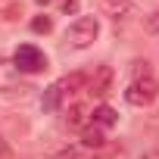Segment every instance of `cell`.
I'll list each match as a JSON object with an SVG mask.
<instances>
[{
    "label": "cell",
    "mask_w": 159,
    "mask_h": 159,
    "mask_svg": "<svg viewBox=\"0 0 159 159\" xmlns=\"http://www.w3.org/2000/svg\"><path fill=\"white\" fill-rule=\"evenodd\" d=\"M50 28H53V19H50V16H38V19L31 22V31H38V34H47Z\"/></svg>",
    "instance_id": "9"
},
{
    "label": "cell",
    "mask_w": 159,
    "mask_h": 159,
    "mask_svg": "<svg viewBox=\"0 0 159 159\" xmlns=\"http://www.w3.org/2000/svg\"><path fill=\"white\" fill-rule=\"evenodd\" d=\"M97 34H100L97 16H81V19H75V22L66 28V41H69V47H75V50L91 47V44L97 41Z\"/></svg>",
    "instance_id": "2"
},
{
    "label": "cell",
    "mask_w": 159,
    "mask_h": 159,
    "mask_svg": "<svg viewBox=\"0 0 159 159\" xmlns=\"http://www.w3.org/2000/svg\"><path fill=\"white\" fill-rule=\"evenodd\" d=\"M38 3H41V7H44V3H50V0H38Z\"/></svg>",
    "instance_id": "13"
},
{
    "label": "cell",
    "mask_w": 159,
    "mask_h": 159,
    "mask_svg": "<svg viewBox=\"0 0 159 159\" xmlns=\"http://www.w3.org/2000/svg\"><path fill=\"white\" fill-rule=\"evenodd\" d=\"M13 62H16V69L25 72V75H38V72L47 69V56H44V50L34 47V44H19L16 53H13Z\"/></svg>",
    "instance_id": "4"
},
{
    "label": "cell",
    "mask_w": 159,
    "mask_h": 159,
    "mask_svg": "<svg viewBox=\"0 0 159 159\" xmlns=\"http://www.w3.org/2000/svg\"><path fill=\"white\" fill-rule=\"evenodd\" d=\"M81 84H84V75H69V78H59V81H53V84L44 91V97H41L44 112H56V109L62 106V100H66L75 88H81Z\"/></svg>",
    "instance_id": "3"
},
{
    "label": "cell",
    "mask_w": 159,
    "mask_h": 159,
    "mask_svg": "<svg viewBox=\"0 0 159 159\" xmlns=\"http://www.w3.org/2000/svg\"><path fill=\"white\" fill-rule=\"evenodd\" d=\"M137 72V78L125 88V100L131 103V106H150L153 100H156V94H159V84H156V78L143 69H134Z\"/></svg>",
    "instance_id": "1"
},
{
    "label": "cell",
    "mask_w": 159,
    "mask_h": 159,
    "mask_svg": "<svg viewBox=\"0 0 159 159\" xmlns=\"http://www.w3.org/2000/svg\"><path fill=\"white\" fill-rule=\"evenodd\" d=\"M100 7H103L106 16H112V19L119 22V19H125V16L131 13V0H100Z\"/></svg>",
    "instance_id": "6"
},
{
    "label": "cell",
    "mask_w": 159,
    "mask_h": 159,
    "mask_svg": "<svg viewBox=\"0 0 159 159\" xmlns=\"http://www.w3.org/2000/svg\"><path fill=\"white\" fill-rule=\"evenodd\" d=\"M66 122H69V125H81V122H84V109H81V106H75V109L66 116Z\"/></svg>",
    "instance_id": "11"
},
{
    "label": "cell",
    "mask_w": 159,
    "mask_h": 159,
    "mask_svg": "<svg viewBox=\"0 0 159 159\" xmlns=\"http://www.w3.org/2000/svg\"><path fill=\"white\" fill-rule=\"evenodd\" d=\"M143 28H147L150 34H159V10H153V13L143 19Z\"/></svg>",
    "instance_id": "10"
},
{
    "label": "cell",
    "mask_w": 159,
    "mask_h": 159,
    "mask_svg": "<svg viewBox=\"0 0 159 159\" xmlns=\"http://www.w3.org/2000/svg\"><path fill=\"white\" fill-rule=\"evenodd\" d=\"M81 143H84V147H91V150H100V147L106 143V137H103V128H97V125H88V128L81 131Z\"/></svg>",
    "instance_id": "7"
},
{
    "label": "cell",
    "mask_w": 159,
    "mask_h": 159,
    "mask_svg": "<svg viewBox=\"0 0 159 159\" xmlns=\"http://www.w3.org/2000/svg\"><path fill=\"white\" fill-rule=\"evenodd\" d=\"M140 159H159V150H150L147 156H140Z\"/></svg>",
    "instance_id": "12"
},
{
    "label": "cell",
    "mask_w": 159,
    "mask_h": 159,
    "mask_svg": "<svg viewBox=\"0 0 159 159\" xmlns=\"http://www.w3.org/2000/svg\"><path fill=\"white\" fill-rule=\"evenodd\" d=\"M109 84H112V69H109V66H100L97 75L91 78V88H88V91H91L94 97H106V94H109Z\"/></svg>",
    "instance_id": "5"
},
{
    "label": "cell",
    "mask_w": 159,
    "mask_h": 159,
    "mask_svg": "<svg viewBox=\"0 0 159 159\" xmlns=\"http://www.w3.org/2000/svg\"><path fill=\"white\" fill-rule=\"evenodd\" d=\"M116 122H119V116H116L112 106H97V109H94V125H97V128H112Z\"/></svg>",
    "instance_id": "8"
}]
</instances>
